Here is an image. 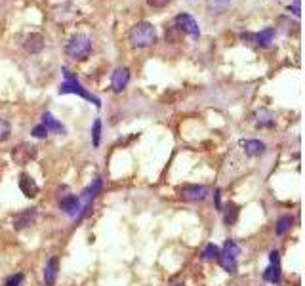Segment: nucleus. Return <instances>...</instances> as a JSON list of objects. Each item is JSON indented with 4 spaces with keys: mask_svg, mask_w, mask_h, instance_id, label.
Masks as SVG:
<instances>
[{
    "mask_svg": "<svg viewBox=\"0 0 305 286\" xmlns=\"http://www.w3.org/2000/svg\"><path fill=\"white\" fill-rule=\"evenodd\" d=\"M263 278H265L267 282L279 284L280 282V265H269V267L263 271Z\"/></svg>",
    "mask_w": 305,
    "mask_h": 286,
    "instance_id": "19",
    "label": "nucleus"
},
{
    "mask_svg": "<svg viewBox=\"0 0 305 286\" xmlns=\"http://www.w3.org/2000/svg\"><path fill=\"white\" fill-rule=\"evenodd\" d=\"M42 126L46 128L48 132H59V134H65V126L61 124V122H57L55 119H53L52 113H42Z\"/></svg>",
    "mask_w": 305,
    "mask_h": 286,
    "instance_id": "17",
    "label": "nucleus"
},
{
    "mask_svg": "<svg viewBox=\"0 0 305 286\" xmlns=\"http://www.w3.org/2000/svg\"><path fill=\"white\" fill-rule=\"evenodd\" d=\"M130 42L136 48H149L157 42V31L147 21H140L130 29Z\"/></svg>",
    "mask_w": 305,
    "mask_h": 286,
    "instance_id": "1",
    "label": "nucleus"
},
{
    "mask_svg": "<svg viewBox=\"0 0 305 286\" xmlns=\"http://www.w3.org/2000/svg\"><path fill=\"white\" fill-rule=\"evenodd\" d=\"M147 4L151 8H166L170 4V0H147Z\"/></svg>",
    "mask_w": 305,
    "mask_h": 286,
    "instance_id": "27",
    "label": "nucleus"
},
{
    "mask_svg": "<svg viewBox=\"0 0 305 286\" xmlns=\"http://www.w3.org/2000/svg\"><path fill=\"white\" fill-rule=\"evenodd\" d=\"M275 35H277L275 27H267V29H263V31L254 35V42H256L258 48H269L271 44L275 42Z\"/></svg>",
    "mask_w": 305,
    "mask_h": 286,
    "instance_id": "14",
    "label": "nucleus"
},
{
    "mask_svg": "<svg viewBox=\"0 0 305 286\" xmlns=\"http://www.w3.org/2000/svg\"><path fill=\"white\" fill-rule=\"evenodd\" d=\"M33 136H35V138H46V136H48V130L44 128L42 124H38V126L33 128Z\"/></svg>",
    "mask_w": 305,
    "mask_h": 286,
    "instance_id": "28",
    "label": "nucleus"
},
{
    "mask_svg": "<svg viewBox=\"0 0 305 286\" xmlns=\"http://www.w3.org/2000/svg\"><path fill=\"white\" fill-rule=\"evenodd\" d=\"M36 156V147L31 143H21L18 147L12 151V158L18 162V164H27L29 160H33Z\"/></svg>",
    "mask_w": 305,
    "mask_h": 286,
    "instance_id": "7",
    "label": "nucleus"
},
{
    "mask_svg": "<svg viewBox=\"0 0 305 286\" xmlns=\"http://www.w3.org/2000/svg\"><path fill=\"white\" fill-rule=\"evenodd\" d=\"M219 258V248L216 246V244L210 243L206 248H204V252H202V260L204 261H214Z\"/></svg>",
    "mask_w": 305,
    "mask_h": 286,
    "instance_id": "22",
    "label": "nucleus"
},
{
    "mask_svg": "<svg viewBox=\"0 0 305 286\" xmlns=\"http://www.w3.org/2000/svg\"><path fill=\"white\" fill-rule=\"evenodd\" d=\"M59 208L67 216H77L80 212V199L77 195H63L59 199Z\"/></svg>",
    "mask_w": 305,
    "mask_h": 286,
    "instance_id": "12",
    "label": "nucleus"
},
{
    "mask_svg": "<svg viewBox=\"0 0 305 286\" xmlns=\"http://www.w3.org/2000/svg\"><path fill=\"white\" fill-rule=\"evenodd\" d=\"M292 223H294V217L292 216H282L277 221V235H284V233H288L290 231V227H292Z\"/></svg>",
    "mask_w": 305,
    "mask_h": 286,
    "instance_id": "21",
    "label": "nucleus"
},
{
    "mask_svg": "<svg viewBox=\"0 0 305 286\" xmlns=\"http://www.w3.org/2000/svg\"><path fill=\"white\" fill-rule=\"evenodd\" d=\"M240 147L244 149V153L248 156H260L265 153V143L260 139H244V141H240Z\"/></svg>",
    "mask_w": 305,
    "mask_h": 286,
    "instance_id": "15",
    "label": "nucleus"
},
{
    "mask_svg": "<svg viewBox=\"0 0 305 286\" xmlns=\"http://www.w3.org/2000/svg\"><path fill=\"white\" fill-rule=\"evenodd\" d=\"M273 124H275V117L269 111H260L258 113V119H256V126L258 128H267V126H273Z\"/></svg>",
    "mask_w": 305,
    "mask_h": 286,
    "instance_id": "20",
    "label": "nucleus"
},
{
    "mask_svg": "<svg viewBox=\"0 0 305 286\" xmlns=\"http://www.w3.org/2000/svg\"><path fill=\"white\" fill-rule=\"evenodd\" d=\"M238 254H240V248H238V244L233 241V239H229L225 241V246H223V252H219V265L225 269L227 273H236V267H238Z\"/></svg>",
    "mask_w": 305,
    "mask_h": 286,
    "instance_id": "4",
    "label": "nucleus"
},
{
    "mask_svg": "<svg viewBox=\"0 0 305 286\" xmlns=\"http://www.w3.org/2000/svg\"><path fill=\"white\" fill-rule=\"evenodd\" d=\"M90 52H92V38L88 35H82V33L71 36L67 46H65V53L75 61L86 60Z\"/></svg>",
    "mask_w": 305,
    "mask_h": 286,
    "instance_id": "3",
    "label": "nucleus"
},
{
    "mask_svg": "<svg viewBox=\"0 0 305 286\" xmlns=\"http://www.w3.org/2000/svg\"><path fill=\"white\" fill-rule=\"evenodd\" d=\"M77 6L75 4H71V2H63V4H57L55 8H53V19L57 21V23H63V25H67V23H73L75 18H77Z\"/></svg>",
    "mask_w": 305,
    "mask_h": 286,
    "instance_id": "6",
    "label": "nucleus"
},
{
    "mask_svg": "<svg viewBox=\"0 0 305 286\" xmlns=\"http://www.w3.org/2000/svg\"><path fill=\"white\" fill-rule=\"evenodd\" d=\"M63 75H65V82H63V84L59 86V90H57L59 94H79L80 97H84V99H88V101H92L96 107H101L99 97H96L94 94H90V92L80 84L79 80H77V77H75L67 67H63Z\"/></svg>",
    "mask_w": 305,
    "mask_h": 286,
    "instance_id": "2",
    "label": "nucleus"
},
{
    "mask_svg": "<svg viewBox=\"0 0 305 286\" xmlns=\"http://www.w3.org/2000/svg\"><path fill=\"white\" fill-rule=\"evenodd\" d=\"M179 38H181V33L177 31V27L175 25L166 27V40L168 42H179Z\"/></svg>",
    "mask_w": 305,
    "mask_h": 286,
    "instance_id": "24",
    "label": "nucleus"
},
{
    "mask_svg": "<svg viewBox=\"0 0 305 286\" xmlns=\"http://www.w3.org/2000/svg\"><path fill=\"white\" fill-rule=\"evenodd\" d=\"M174 25L177 27V31H179L181 35H189L191 38H199V36H201L199 23H197L189 14H179V16H175Z\"/></svg>",
    "mask_w": 305,
    "mask_h": 286,
    "instance_id": "5",
    "label": "nucleus"
},
{
    "mask_svg": "<svg viewBox=\"0 0 305 286\" xmlns=\"http://www.w3.org/2000/svg\"><path fill=\"white\" fill-rule=\"evenodd\" d=\"M23 48H25L27 53L35 55V53H40L44 50V36L40 33H31V35L25 36L23 40Z\"/></svg>",
    "mask_w": 305,
    "mask_h": 286,
    "instance_id": "11",
    "label": "nucleus"
},
{
    "mask_svg": "<svg viewBox=\"0 0 305 286\" xmlns=\"http://www.w3.org/2000/svg\"><path fill=\"white\" fill-rule=\"evenodd\" d=\"M10 134H12L10 122L6 121V119H0V143H4V141L10 138Z\"/></svg>",
    "mask_w": 305,
    "mask_h": 286,
    "instance_id": "23",
    "label": "nucleus"
},
{
    "mask_svg": "<svg viewBox=\"0 0 305 286\" xmlns=\"http://www.w3.org/2000/svg\"><path fill=\"white\" fill-rule=\"evenodd\" d=\"M130 82V69L128 67H116L111 75V86L114 92H122Z\"/></svg>",
    "mask_w": 305,
    "mask_h": 286,
    "instance_id": "8",
    "label": "nucleus"
},
{
    "mask_svg": "<svg viewBox=\"0 0 305 286\" xmlns=\"http://www.w3.org/2000/svg\"><path fill=\"white\" fill-rule=\"evenodd\" d=\"M214 200H216V208L221 212V210H223V206H221V200H219V189L214 191Z\"/></svg>",
    "mask_w": 305,
    "mask_h": 286,
    "instance_id": "30",
    "label": "nucleus"
},
{
    "mask_svg": "<svg viewBox=\"0 0 305 286\" xmlns=\"http://www.w3.org/2000/svg\"><path fill=\"white\" fill-rule=\"evenodd\" d=\"M36 221V208H25L23 212L16 214L14 217V229H25V227H31Z\"/></svg>",
    "mask_w": 305,
    "mask_h": 286,
    "instance_id": "10",
    "label": "nucleus"
},
{
    "mask_svg": "<svg viewBox=\"0 0 305 286\" xmlns=\"http://www.w3.org/2000/svg\"><path fill=\"white\" fill-rule=\"evenodd\" d=\"M4 286H23V273H14L4 280Z\"/></svg>",
    "mask_w": 305,
    "mask_h": 286,
    "instance_id": "25",
    "label": "nucleus"
},
{
    "mask_svg": "<svg viewBox=\"0 0 305 286\" xmlns=\"http://www.w3.org/2000/svg\"><path fill=\"white\" fill-rule=\"evenodd\" d=\"M57 269H59V260L55 256L46 261V265H44V280H46V284H53L55 282Z\"/></svg>",
    "mask_w": 305,
    "mask_h": 286,
    "instance_id": "16",
    "label": "nucleus"
},
{
    "mask_svg": "<svg viewBox=\"0 0 305 286\" xmlns=\"http://www.w3.org/2000/svg\"><path fill=\"white\" fill-rule=\"evenodd\" d=\"M219 2H227V0H219Z\"/></svg>",
    "mask_w": 305,
    "mask_h": 286,
    "instance_id": "32",
    "label": "nucleus"
},
{
    "mask_svg": "<svg viewBox=\"0 0 305 286\" xmlns=\"http://www.w3.org/2000/svg\"><path fill=\"white\" fill-rule=\"evenodd\" d=\"M292 14H294L296 18H299V0H294V2H292Z\"/></svg>",
    "mask_w": 305,
    "mask_h": 286,
    "instance_id": "31",
    "label": "nucleus"
},
{
    "mask_svg": "<svg viewBox=\"0 0 305 286\" xmlns=\"http://www.w3.org/2000/svg\"><path fill=\"white\" fill-rule=\"evenodd\" d=\"M221 212H223V221H225L227 225L236 223V217H238V206H236L235 202H227L225 210H221Z\"/></svg>",
    "mask_w": 305,
    "mask_h": 286,
    "instance_id": "18",
    "label": "nucleus"
},
{
    "mask_svg": "<svg viewBox=\"0 0 305 286\" xmlns=\"http://www.w3.org/2000/svg\"><path fill=\"white\" fill-rule=\"evenodd\" d=\"M99 138H101V121L96 119L94 121V128H92V139H94V145H99Z\"/></svg>",
    "mask_w": 305,
    "mask_h": 286,
    "instance_id": "26",
    "label": "nucleus"
},
{
    "mask_svg": "<svg viewBox=\"0 0 305 286\" xmlns=\"http://www.w3.org/2000/svg\"><path fill=\"white\" fill-rule=\"evenodd\" d=\"M181 197L185 200H191V202H199L208 197V189L204 185H183Z\"/></svg>",
    "mask_w": 305,
    "mask_h": 286,
    "instance_id": "9",
    "label": "nucleus"
},
{
    "mask_svg": "<svg viewBox=\"0 0 305 286\" xmlns=\"http://www.w3.org/2000/svg\"><path fill=\"white\" fill-rule=\"evenodd\" d=\"M269 260H271V265H279V261H280L279 252H277V250L271 252V254H269Z\"/></svg>",
    "mask_w": 305,
    "mask_h": 286,
    "instance_id": "29",
    "label": "nucleus"
},
{
    "mask_svg": "<svg viewBox=\"0 0 305 286\" xmlns=\"http://www.w3.org/2000/svg\"><path fill=\"white\" fill-rule=\"evenodd\" d=\"M19 189L21 193L29 197V199H35L36 195H38V183L29 176V174H21L19 176Z\"/></svg>",
    "mask_w": 305,
    "mask_h": 286,
    "instance_id": "13",
    "label": "nucleus"
}]
</instances>
